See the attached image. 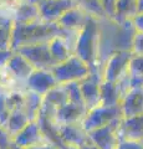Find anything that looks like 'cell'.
Returning a JSON list of instances; mask_svg holds the SVG:
<instances>
[{
	"label": "cell",
	"instance_id": "obj_1",
	"mask_svg": "<svg viewBox=\"0 0 143 149\" xmlns=\"http://www.w3.org/2000/svg\"><path fill=\"white\" fill-rule=\"evenodd\" d=\"M80 32L65 30L57 22H45L40 19L30 24H14L11 35V49L16 51L22 46L49 44L57 36L63 37L71 49L75 51V45Z\"/></svg>",
	"mask_w": 143,
	"mask_h": 149
},
{
	"label": "cell",
	"instance_id": "obj_2",
	"mask_svg": "<svg viewBox=\"0 0 143 149\" xmlns=\"http://www.w3.org/2000/svg\"><path fill=\"white\" fill-rule=\"evenodd\" d=\"M100 57L98 63L102 71L106 61L116 52L131 51L133 46V39L136 35V27L132 20L117 22L111 19L100 21Z\"/></svg>",
	"mask_w": 143,
	"mask_h": 149
},
{
	"label": "cell",
	"instance_id": "obj_3",
	"mask_svg": "<svg viewBox=\"0 0 143 149\" xmlns=\"http://www.w3.org/2000/svg\"><path fill=\"white\" fill-rule=\"evenodd\" d=\"M100 34H101L100 20L90 16L85 27L80 31V34L77 36L73 55L80 57L90 67L91 72L102 73L98 63Z\"/></svg>",
	"mask_w": 143,
	"mask_h": 149
},
{
	"label": "cell",
	"instance_id": "obj_4",
	"mask_svg": "<svg viewBox=\"0 0 143 149\" xmlns=\"http://www.w3.org/2000/svg\"><path fill=\"white\" fill-rule=\"evenodd\" d=\"M51 72L59 85H66L70 82H80L85 80L91 73V70L80 57L72 55L65 62L56 65Z\"/></svg>",
	"mask_w": 143,
	"mask_h": 149
},
{
	"label": "cell",
	"instance_id": "obj_5",
	"mask_svg": "<svg viewBox=\"0 0 143 149\" xmlns=\"http://www.w3.org/2000/svg\"><path fill=\"white\" fill-rule=\"evenodd\" d=\"M122 119H123V113H122L121 106L108 107V106L100 104L87 112L86 117L82 120L81 124L84 129L89 133L91 130L105 127V125H107L110 123H113L116 120H122Z\"/></svg>",
	"mask_w": 143,
	"mask_h": 149
},
{
	"label": "cell",
	"instance_id": "obj_6",
	"mask_svg": "<svg viewBox=\"0 0 143 149\" xmlns=\"http://www.w3.org/2000/svg\"><path fill=\"white\" fill-rule=\"evenodd\" d=\"M131 51H122L116 52L106 61L102 68V78L103 81L118 83L126 76L130 74V62L132 58Z\"/></svg>",
	"mask_w": 143,
	"mask_h": 149
},
{
	"label": "cell",
	"instance_id": "obj_7",
	"mask_svg": "<svg viewBox=\"0 0 143 149\" xmlns=\"http://www.w3.org/2000/svg\"><path fill=\"white\" fill-rule=\"evenodd\" d=\"M15 52L22 55L29 61L35 70H44V71H52L56 66V62L52 58L50 52L49 44H39V45H30L22 46L17 49Z\"/></svg>",
	"mask_w": 143,
	"mask_h": 149
},
{
	"label": "cell",
	"instance_id": "obj_8",
	"mask_svg": "<svg viewBox=\"0 0 143 149\" xmlns=\"http://www.w3.org/2000/svg\"><path fill=\"white\" fill-rule=\"evenodd\" d=\"M122 120H116L105 127L89 132V138L92 146L97 149H118L121 144L119 137V124Z\"/></svg>",
	"mask_w": 143,
	"mask_h": 149
},
{
	"label": "cell",
	"instance_id": "obj_9",
	"mask_svg": "<svg viewBox=\"0 0 143 149\" xmlns=\"http://www.w3.org/2000/svg\"><path fill=\"white\" fill-rule=\"evenodd\" d=\"M13 144L19 148H41L50 146L38 120L30 122L17 136L14 137Z\"/></svg>",
	"mask_w": 143,
	"mask_h": 149
},
{
	"label": "cell",
	"instance_id": "obj_10",
	"mask_svg": "<svg viewBox=\"0 0 143 149\" xmlns=\"http://www.w3.org/2000/svg\"><path fill=\"white\" fill-rule=\"evenodd\" d=\"M36 4L39 6L40 19L45 22H59L68 10L77 6L75 0H41Z\"/></svg>",
	"mask_w": 143,
	"mask_h": 149
},
{
	"label": "cell",
	"instance_id": "obj_11",
	"mask_svg": "<svg viewBox=\"0 0 143 149\" xmlns=\"http://www.w3.org/2000/svg\"><path fill=\"white\" fill-rule=\"evenodd\" d=\"M102 73L100 72H91L85 80L80 81V88L82 92L85 104L87 109H92L95 107L101 104V95H100V88L102 83Z\"/></svg>",
	"mask_w": 143,
	"mask_h": 149
},
{
	"label": "cell",
	"instance_id": "obj_12",
	"mask_svg": "<svg viewBox=\"0 0 143 149\" xmlns=\"http://www.w3.org/2000/svg\"><path fill=\"white\" fill-rule=\"evenodd\" d=\"M57 85L59 83L56 81V78L54 77L52 72L44 71V70H35L26 81L27 91L35 92L43 97Z\"/></svg>",
	"mask_w": 143,
	"mask_h": 149
},
{
	"label": "cell",
	"instance_id": "obj_13",
	"mask_svg": "<svg viewBox=\"0 0 143 149\" xmlns=\"http://www.w3.org/2000/svg\"><path fill=\"white\" fill-rule=\"evenodd\" d=\"M59 133L63 143L71 147L82 148L90 144L89 133L82 127V124H59Z\"/></svg>",
	"mask_w": 143,
	"mask_h": 149
},
{
	"label": "cell",
	"instance_id": "obj_14",
	"mask_svg": "<svg viewBox=\"0 0 143 149\" xmlns=\"http://www.w3.org/2000/svg\"><path fill=\"white\" fill-rule=\"evenodd\" d=\"M121 109L123 118L143 114V87L135 86L123 96Z\"/></svg>",
	"mask_w": 143,
	"mask_h": 149
},
{
	"label": "cell",
	"instance_id": "obj_15",
	"mask_svg": "<svg viewBox=\"0 0 143 149\" xmlns=\"http://www.w3.org/2000/svg\"><path fill=\"white\" fill-rule=\"evenodd\" d=\"M87 112V107L68 102L55 112V122L57 124H77L82 123Z\"/></svg>",
	"mask_w": 143,
	"mask_h": 149
},
{
	"label": "cell",
	"instance_id": "obj_16",
	"mask_svg": "<svg viewBox=\"0 0 143 149\" xmlns=\"http://www.w3.org/2000/svg\"><path fill=\"white\" fill-rule=\"evenodd\" d=\"M121 141L141 142L143 141V114L123 118L119 124Z\"/></svg>",
	"mask_w": 143,
	"mask_h": 149
},
{
	"label": "cell",
	"instance_id": "obj_17",
	"mask_svg": "<svg viewBox=\"0 0 143 149\" xmlns=\"http://www.w3.org/2000/svg\"><path fill=\"white\" fill-rule=\"evenodd\" d=\"M89 17L90 15H87L84 10H81L78 6H76L71 9V10H68L65 15L60 19L57 24L65 30L80 32L85 27Z\"/></svg>",
	"mask_w": 143,
	"mask_h": 149
},
{
	"label": "cell",
	"instance_id": "obj_18",
	"mask_svg": "<svg viewBox=\"0 0 143 149\" xmlns=\"http://www.w3.org/2000/svg\"><path fill=\"white\" fill-rule=\"evenodd\" d=\"M100 95H101V104L114 107V106H121L124 93L121 86H119V83L102 81L100 88Z\"/></svg>",
	"mask_w": 143,
	"mask_h": 149
},
{
	"label": "cell",
	"instance_id": "obj_19",
	"mask_svg": "<svg viewBox=\"0 0 143 149\" xmlns=\"http://www.w3.org/2000/svg\"><path fill=\"white\" fill-rule=\"evenodd\" d=\"M6 67L17 80H20L24 83H26L27 78H29L31 76V73L35 71L33 65L27 61L24 56L17 54V52L14 54V56L10 58V61H9Z\"/></svg>",
	"mask_w": 143,
	"mask_h": 149
},
{
	"label": "cell",
	"instance_id": "obj_20",
	"mask_svg": "<svg viewBox=\"0 0 143 149\" xmlns=\"http://www.w3.org/2000/svg\"><path fill=\"white\" fill-rule=\"evenodd\" d=\"M40 20V11L38 4L29 0H22L16 6L14 24H30V22Z\"/></svg>",
	"mask_w": 143,
	"mask_h": 149
},
{
	"label": "cell",
	"instance_id": "obj_21",
	"mask_svg": "<svg viewBox=\"0 0 143 149\" xmlns=\"http://www.w3.org/2000/svg\"><path fill=\"white\" fill-rule=\"evenodd\" d=\"M49 47H50V52L52 55V58L57 65L65 62L66 60H68L73 55V50L71 49V46L61 36H57L50 41Z\"/></svg>",
	"mask_w": 143,
	"mask_h": 149
},
{
	"label": "cell",
	"instance_id": "obj_22",
	"mask_svg": "<svg viewBox=\"0 0 143 149\" xmlns=\"http://www.w3.org/2000/svg\"><path fill=\"white\" fill-rule=\"evenodd\" d=\"M43 103H44L43 96H40L35 92H31V91L25 92V102H24L22 111L25 112V114L29 117L31 122L38 120L41 108H43Z\"/></svg>",
	"mask_w": 143,
	"mask_h": 149
},
{
	"label": "cell",
	"instance_id": "obj_23",
	"mask_svg": "<svg viewBox=\"0 0 143 149\" xmlns=\"http://www.w3.org/2000/svg\"><path fill=\"white\" fill-rule=\"evenodd\" d=\"M30 122L31 120L25 114L24 111L22 109H16V111H13L10 113V117H9V119H8L5 129L9 132V134L14 138L15 136H17V134H19Z\"/></svg>",
	"mask_w": 143,
	"mask_h": 149
},
{
	"label": "cell",
	"instance_id": "obj_24",
	"mask_svg": "<svg viewBox=\"0 0 143 149\" xmlns=\"http://www.w3.org/2000/svg\"><path fill=\"white\" fill-rule=\"evenodd\" d=\"M137 9H138V0H117L114 21L123 22V21L133 20V17L138 14Z\"/></svg>",
	"mask_w": 143,
	"mask_h": 149
},
{
	"label": "cell",
	"instance_id": "obj_25",
	"mask_svg": "<svg viewBox=\"0 0 143 149\" xmlns=\"http://www.w3.org/2000/svg\"><path fill=\"white\" fill-rule=\"evenodd\" d=\"M68 95L65 90L63 85H57L55 88H52L51 91H49L44 96V103L54 107V108H60V107L65 106L68 103Z\"/></svg>",
	"mask_w": 143,
	"mask_h": 149
},
{
	"label": "cell",
	"instance_id": "obj_26",
	"mask_svg": "<svg viewBox=\"0 0 143 149\" xmlns=\"http://www.w3.org/2000/svg\"><path fill=\"white\" fill-rule=\"evenodd\" d=\"M75 3L81 10H84L87 14V15L97 19L100 21L105 20V19H108L107 14H106L100 0H75Z\"/></svg>",
	"mask_w": 143,
	"mask_h": 149
},
{
	"label": "cell",
	"instance_id": "obj_27",
	"mask_svg": "<svg viewBox=\"0 0 143 149\" xmlns=\"http://www.w3.org/2000/svg\"><path fill=\"white\" fill-rule=\"evenodd\" d=\"M13 27H14L13 20L0 17V50L11 49Z\"/></svg>",
	"mask_w": 143,
	"mask_h": 149
},
{
	"label": "cell",
	"instance_id": "obj_28",
	"mask_svg": "<svg viewBox=\"0 0 143 149\" xmlns=\"http://www.w3.org/2000/svg\"><path fill=\"white\" fill-rule=\"evenodd\" d=\"M65 86V90L68 95V101L71 103H76V104H80V106H85V101H84V97H82V92H81V88H80V83L78 82H70V83H66Z\"/></svg>",
	"mask_w": 143,
	"mask_h": 149
},
{
	"label": "cell",
	"instance_id": "obj_29",
	"mask_svg": "<svg viewBox=\"0 0 143 149\" xmlns=\"http://www.w3.org/2000/svg\"><path fill=\"white\" fill-rule=\"evenodd\" d=\"M130 74L132 78H141L143 77V56L142 55H132L130 62Z\"/></svg>",
	"mask_w": 143,
	"mask_h": 149
},
{
	"label": "cell",
	"instance_id": "obj_30",
	"mask_svg": "<svg viewBox=\"0 0 143 149\" xmlns=\"http://www.w3.org/2000/svg\"><path fill=\"white\" fill-rule=\"evenodd\" d=\"M6 97L8 93L4 91H0V125L5 128L8 119L10 117V109L8 107V102H6Z\"/></svg>",
	"mask_w": 143,
	"mask_h": 149
},
{
	"label": "cell",
	"instance_id": "obj_31",
	"mask_svg": "<svg viewBox=\"0 0 143 149\" xmlns=\"http://www.w3.org/2000/svg\"><path fill=\"white\" fill-rule=\"evenodd\" d=\"M102 6L105 9L106 14H107V17L111 20H114V16H116V8H117V0H100Z\"/></svg>",
	"mask_w": 143,
	"mask_h": 149
},
{
	"label": "cell",
	"instance_id": "obj_32",
	"mask_svg": "<svg viewBox=\"0 0 143 149\" xmlns=\"http://www.w3.org/2000/svg\"><path fill=\"white\" fill-rule=\"evenodd\" d=\"M132 54L143 56V32L142 31H137L135 35L133 46H132Z\"/></svg>",
	"mask_w": 143,
	"mask_h": 149
},
{
	"label": "cell",
	"instance_id": "obj_33",
	"mask_svg": "<svg viewBox=\"0 0 143 149\" xmlns=\"http://www.w3.org/2000/svg\"><path fill=\"white\" fill-rule=\"evenodd\" d=\"M15 51L13 49H6V50H0V68H4L8 66L10 58L14 56Z\"/></svg>",
	"mask_w": 143,
	"mask_h": 149
},
{
	"label": "cell",
	"instance_id": "obj_34",
	"mask_svg": "<svg viewBox=\"0 0 143 149\" xmlns=\"http://www.w3.org/2000/svg\"><path fill=\"white\" fill-rule=\"evenodd\" d=\"M21 1H22V0H0V10L16 8Z\"/></svg>",
	"mask_w": 143,
	"mask_h": 149
},
{
	"label": "cell",
	"instance_id": "obj_35",
	"mask_svg": "<svg viewBox=\"0 0 143 149\" xmlns=\"http://www.w3.org/2000/svg\"><path fill=\"white\" fill-rule=\"evenodd\" d=\"M133 25H135L137 31H142L143 32V14H138L133 17Z\"/></svg>",
	"mask_w": 143,
	"mask_h": 149
},
{
	"label": "cell",
	"instance_id": "obj_36",
	"mask_svg": "<svg viewBox=\"0 0 143 149\" xmlns=\"http://www.w3.org/2000/svg\"><path fill=\"white\" fill-rule=\"evenodd\" d=\"M135 86L143 87V77H141V78H132V87H135Z\"/></svg>",
	"mask_w": 143,
	"mask_h": 149
},
{
	"label": "cell",
	"instance_id": "obj_37",
	"mask_svg": "<svg viewBox=\"0 0 143 149\" xmlns=\"http://www.w3.org/2000/svg\"><path fill=\"white\" fill-rule=\"evenodd\" d=\"M138 14H143V0H138V9H137ZM137 14V15H138Z\"/></svg>",
	"mask_w": 143,
	"mask_h": 149
},
{
	"label": "cell",
	"instance_id": "obj_38",
	"mask_svg": "<svg viewBox=\"0 0 143 149\" xmlns=\"http://www.w3.org/2000/svg\"><path fill=\"white\" fill-rule=\"evenodd\" d=\"M46 148H47V147H41V148H19V147L14 146V144H13V147H11V149H46Z\"/></svg>",
	"mask_w": 143,
	"mask_h": 149
},
{
	"label": "cell",
	"instance_id": "obj_39",
	"mask_svg": "<svg viewBox=\"0 0 143 149\" xmlns=\"http://www.w3.org/2000/svg\"><path fill=\"white\" fill-rule=\"evenodd\" d=\"M80 149H97V148H96L95 146H92V144L90 143V144H87V146H84V147L80 148Z\"/></svg>",
	"mask_w": 143,
	"mask_h": 149
},
{
	"label": "cell",
	"instance_id": "obj_40",
	"mask_svg": "<svg viewBox=\"0 0 143 149\" xmlns=\"http://www.w3.org/2000/svg\"><path fill=\"white\" fill-rule=\"evenodd\" d=\"M29 1H31V3H39V1H41V0H29Z\"/></svg>",
	"mask_w": 143,
	"mask_h": 149
},
{
	"label": "cell",
	"instance_id": "obj_41",
	"mask_svg": "<svg viewBox=\"0 0 143 149\" xmlns=\"http://www.w3.org/2000/svg\"><path fill=\"white\" fill-rule=\"evenodd\" d=\"M46 149H56V148H55V147H51V146H50V147H47V148H46Z\"/></svg>",
	"mask_w": 143,
	"mask_h": 149
},
{
	"label": "cell",
	"instance_id": "obj_42",
	"mask_svg": "<svg viewBox=\"0 0 143 149\" xmlns=\"http://www.w3.org/2000/svg\"><path fill=\"white\" fill-rule=\"evenodd\" d=\"M13 147V146H11ZM11 147H8V148H1V149H11Z\"/></svg>",
	"mask_w": 143,
	"mask_h": 149
},
{
	"label": "cell",
	"instance_id": "obj_43",
	"mask_svg": "<svg viewBox=\"0 0 143 149\" xmlns=\"http://www.w3.org/2000/svg\"><path fill=\"white\" fill-rule=\"evenodd\" d=\"M0 149H1V148H0Z\"/></svg>",
	"mask_w": 143,
	"mask_h": 149
}]
</instances>
